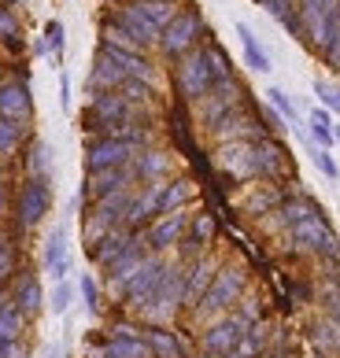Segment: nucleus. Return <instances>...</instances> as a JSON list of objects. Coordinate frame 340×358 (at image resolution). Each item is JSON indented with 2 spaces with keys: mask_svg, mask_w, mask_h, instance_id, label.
Returning a JSON list of instances; mask_svg holds the SVG:
<instances>
[{
  "mask_svg": "<svg viewBox=\"0 0 340 358\" xmlns=\"http://www.w3.org/2000/svg\"><path fill=\"white\" fill-rule=\"evenodd\" d=\"M304 30L318 48L340 41V0H304Z\"/></svg>",
  "mask_w": 340,
  "mask_h": 358,
  "instance_id": "f257e3e1",
  "label": "nucleus"
},
{
  "mask_svg": "<svg viewBox=\"0 0 340 358\" xmlns=\"http://www.w3.org/2000/svg\"><path fill=\"white\" fill-rule=\"evenodd\" d=\"M215 163L226 170L229 178H237V181H248V178H259V174H263V152H259V141H229V144H218Z\"/></svg>",
  "mask_w": 340,
  "mask_h": 358,
  "instance_id": "f03ea898",
  "label": "nucleus"
},
{
  "mask_svg": "<svg viewBox=\"0 0 340 358\" xmlns=\"http://www.w3.org/2000/svg\"><path fill=\"white\" fill-rule=\"evenodd\" d=\"M241 292H244V270H241V266L218 270V273H215V281H211V288H207V292H204V299H200V314H204V317H211V314L229 310L233 303L241 299Z\"/></svg>",
  "mask_w": 340,
  "mask_h": 358,
  "instance_id": "7ed1b4c3",
  "label": "nucleus"
},
{
  "mask_svg": "<svg viewBox=\"0 0 340 358\" xmlns=\"http://www.w3.org/2000/svg\"><path fill=\"white\" fill-rule=\"evenodd\" d=\"M134 155H137V144L134 141H126V137H104V141L89 144L85 170H89V174H100V170H119Z\"/></svg>",
  "mask_w": 340,
  "mask_h": 358,
  "instance_id": "20e7f679",
  "label": "nucleus"
},
{
  "mask_svg": "<svg viewBox=\"0 0 340 358\" xmlns=\"http://www.w3.org/2000/svg\"><path fill=\"white\" fill-rule=\"evenodd\" d=\"M181 292H185V273L174 270V266H167V277H163V285L155 288V296L148 299V307H145V317L152 325H163L174 317L178 310V303H181Z\"/></svg>",
  "mask_w": 340,
  "mask_h": 358,
  "instance_id": "39448f33",
  "label": "nucleus"
},
{
  "mask_svg": "<svg viewBox=\"0 0 340 358\" xmlns=\"http://www.w3.org/2000/svg\"><path fill=\"white\" fill-rule=\"evenodd\" d=\"M178 85L189 100H204L215 85V74H211V59H207V48L200 52H189L178 67Z\"/></svg>",
  "mask_w": 340,
  "mask_h": 358,
  "instance_id": "423d86ee",
  "label": "nucleus"
},
{
  "mask_svg": "<svg viewBox=\"0 0 340 358\" xmlns=\"http://www.w3.org/2000/svg\"><path fill=\"white\" fill-rule=\"evenodd\" d=\"M163 277H167V262L163 259H145L137 266V273L129 277V285L122 296L129 299V307H137V310H145L148 307V299L155 296V288L163 285Z\"/></svg>",
  "mask_w": 340,
  "mask_h": 358,
  "instance_id": "0eeeda50",
  "label": "nucleus"
},
{
  "mask_svg": "<svg viewBox=\"0 0 340 358\" xmlns=\"http://www.w3.org/2000/svg\"><path fill=\"white\" fill-rule=\"evenodd\" d=\"M292 241L296 244H304L307 251H318V255H340V241H337V233L325 225L318 215H311L304 222H296L292 225Z\"/></svg>",
  "mask_w": 340,
  "mask_h": 358,
  "instance_id": "6e6552de",
  "label": "nucleus"
},
{
  "mask_svg": "<svg viewBox=\"0 0 340 358\" xmlns=\"http://www.w3.org/2000/svg\"><path fill=\"white\" fill-rule=\"evenodd\" d=\"M200 26H204V22H200V15H196V11H178V15L163 26V34H160L163 52H170V56L189 52V45L196 41V34H200Z\"/></svg>",
  "mask_w": 340,
  "mask_h": 358,
  "instance_id": "1a4fd4ad",
  "label": "nucleus"
},
{
  "mask_svg": "<svg viewBox=\"0 0 340 358\" xmlns=\"http://www.w3.org/2000/svg\"><path fill=\"white\" fill-rule=\"evenodd\" d=\"M248 325L241 314H229V317H222V322H215L211 329L204 333V348H207V355H215V358H222V355H233V348L241 343V336L248 333Z\"/></svg>",
  "mask_w": 340,
  "mask_h": 358,
  "instance_id": "9d476101",
  "label": "nucleus"
},
{
  "mask_svg": "<svg viewBox=\"0 0 340 358\" xmlns=\"http://www.w3.org/2000/svg\"><path fill=\"white\" fill-rule=\"evenodd\" d=\"M48 207H52L48 181L30 178L22 185V196H19V222L26 225V229H34V225H41V218L48 215Z\"/></svg>",
  "mask_w": 340,
  "mask_h": 358,
  "instance_id": "9b49d317",
  "label": "nucleus"
},
{
  "mask_svg": "<svg viewBox=\"0 0 340 358\" xmlns=\"http://www.w3.org/2000/svg\"><path fill=\"white\" fill-rule=\"evenodd\" d=\"M237 108H241V85L229 78V82L211 85V92H207L204 103H200V115H204L207 126H215L218 118H226L229 111H237Z\"/></svg>",
  "mask_w": 340,
  "mask_h": 358,
  "instance_id": "f8f14e48",
  "label": "nucleus"
},
{
  "mask_svg": "<svg viewBox=\"0 0 340 358\" xmlns=\"http://www.w3.org/2000/svg\"><path fill=\"white\" fill-rule=\"evenodd\" d=\"M41 266H45V273L52 277V281H67V273H71V244H67V229H63V225H56V229L48 233L45 251H41Z\"/></svg>",
  "mask_w": 340,
  "mask_h": 358,
  "instance_id": "ddd939ff",
  "label": "nucleus"
},
{
  "mask_svg": "<svg viewBox=\"0 0 340 358\" xmlns=\"http://www.w3.org/2000/svg\"><path fill=\"white\" fill-rule=\"evenodd\" d=\"M185 210H174V215H160L152 222V229H148V244L155 251H167V248H174L181 241V233H185Z\"/></svg>",
  "mask_w": 340,
  "mask_h": 358,
  "instance_id": "4468645a",
  "label": "nucleus"
},
{
  "mask_svg": "<svg viewBox=\"0 0 340 358\" xmlns=\"http://www.w3.org/2000/svg\"><path fill=\"white\" fill-rule=\"evenodd\" d=\"M215 273H218V262H215V259H207V255L196 259L192 270L185 273V292H181V303H200L204 292L211 288Z\"/></svg>",
  "mask_w": 340,
  "mask_h": 358,
  "instance_id": "2eb2a0df",
  "label": "nucleus"
},
{
  "mask_svg": "<svg viewBox=\"0 0 340 358\" xmlns=\"http://www.w3.org/2000/svg\"><path fill=\"white\" fill-rule=\"evenodd\" d=\"M30 89L22 82H4L0 85V118H11V122H22V118H30Z\"/></svg>",
  "mask_w": 340,
  "mask_h": 358,
  "instance_id": "dca6fc26",
  "label": "nucleus"
},
{
  "mask_svg": "<svg viewBox=\"0 0 340 358\" xmlns=\"http://www.w3.org/2000/svg\"><path fill=\"white\" fill-rule=\"evenodd\" d=\"M115 26H119V30H126L141 48L152 45V41H160V34H163L160 26H152L145 15H141V8H137V4H134V8H119V15H115Z\"/></svg>",
  "mask_w": 340,
  "mask_h": 358,
  "instance_id": "f3484780",
  "label": "nucleus"
},
{
  "mask_svg": "<svg viewBox=\"0 0 340 358\" xmlns=\"http://www.w3.org/2000/svg\"><path fill=\"white\" fill-rule=\"evenodd\" d=\"M129 178H134V170L129 166H119V170H100V174H89L85 181V192L93 196V200H104V196H111V192H122Z\"/></svg>",
  "mask_w": 340,
  "mask_h": 358,
  "instance_id": "a211bd4d",
  "label": "nucleus"
},
{
  "mask_svg": "<svg viewBox=\"0 0 340 358\" xmlns=\"http://www.w3.org/2000/svg\"><path fill=\"white\" fill-rule=\"evenodd\" d=\"M89 115L100 118V126L115 129V126H122V118L129 115V103L119 96V92H100V96L89 103Z\"/></svg>",
  "mask_w": 340,
  "mask_h": 358,
  "instance_id": "6ab92c4d",
  "label": "nucleus"
},
{
  "mask_svg": "<svg viewBox=\"0 0 340 358\" xmlns=\"http://www.w3.org/2000/svg\"><path fill=\"white\" fill-rule=\"evenodd\" d=\"M215 137L222 144H229V141H252L255 137V122L244 111H229L226 118H218V122H215Z\"/></svg>",
  "mask_w": 340,
  "mask_h": 358,
  "instance_id": "aec40b11",
  "label": "nucleus"
},
{
  "mask_svg": "<svg viewBox=\"0 0 340 358\" xmlns=\"http://www.w3.org/2000/svg\"><path fill=\"white\" fill-rule=\"evenodd\" d=\"M129 78L122 74V67L115 63L108 52H100L97 56V67H93V74H89V85L93 89H100V92H111V89H119V85H126Z\"/></svg>",
  "mask_w": 340,
  "mask_h": 358,
  "instance_id": "412c9836",
  "label": "nucleus"
},
{
  "mask_svg": "<svg viewBox=\"0 0 340 358\" xmlns=\"http://www.w3.org/2000/svg\"><path fill=\"white\" fill-rule=\"evenodd\" d=\"M141 262H145V251H141V248H137V241H134V244H129V248L122 251V255L108 266V270H111V288H115V292H126L129 277L137 273Z\"/></svg>",
  "mask_w": 340,
  "mask_h": 358,
  "instance_id": "4be33fe9",
  "label": "nucleus"
},
{
  "mask_svg": "<svg viewBox=\"0 0 340 358\" xmlns=\"http://www.w3.org/2000/svg\"><path fill=\"white\" fill-rule=\"evenodd\" d=\"M237 37H241V48H244V59H248V67H252L255 74H267L270 71V52L259 45V37L255 30L248 22H237Z\"/></svg>",
  "mask_w": 340,
  "mask_h": 358,
  "instance_id": "5701e85b",
  "label": "nucleus"
},
{
  "mask_svg": "<svg viewBox=\"0 0 340 358\" xmlns=\"http://www.w3.org/2000/svg\"><path fill=\"white\" fill-rule=\"evenodd\" d=\"M148 343L141 336H111L104 348L97 351V358H148Z\"/></svg>",
  "mask_w": 340,
  "mask_h": 358,
  "instance_id": "b1692460",
  "label": "nucleus"
},
{
  "mask_svg": "<svg viewBox=\"0 0 340 358\" xmlns=\"http://www.w3.org/2000/svg\"><path fill=\"white\" fill-rule=\"evenodd\" d=\"M160 192H163V185H148L141 196H134L126 210V225H141L148 215H160Z\"/></svg>",
  "mask_w": 340,
  "mask_h": 358,
  "instance_id": "393cba45",
  "label": "nucleus"
},
{
  "mask_svg": "<svg viewBox=\"0 0 340 358\" xmlns=\"http://www.w3.org/2000/svg\"><path fill=\"white\" fill-rule=\"evenodd\" d=\"M19 307L22 317H34L37 310H41V303H45V292H41V281L37 277H22L19 288H15V299H11Z\"/></svg>",
  "mask_w": 340,
  "mask_h": 358,
  "instance_id": "a878e982",
  "label": "nucleus"
},
{
  "mask_svg": "<svg viewBox=\"0 0 340 358\" xmlns=\"http://www.w3.org/2000/svg\"><path fill=\"white\" fill-rule=\"evenodd\" d=\"M189 200H192V181H185V178L170 181L160 192V215H174V210H181Z\"/></svg>",
  "mask_w": 340,
  "mask_h": 358,
  "instance_id": "bb28decb",
  "label": "nucleus"
},
{
  "mask_svg": "<svg viewBox=\"0 0 340 358\" xmlns=\"http://www.w3.org/2000/svg\"><path fill=\"white\" fill-rule=\"evenodd\" d=\"M97 244H100V248H93V259H97V262H104V266H111V262L119 259L122 251H126L129 244H134V241H129V233L111 229V233L104 236V241H97Z\"/></svg>",
  "mask_w": 340,
  "mask_h": 358,
  "instance_id": "cd10ccee",
  "label": "nucleus"
},
{
  "mask_svg": "<svg viewBox=\"0 0 340 358\" xmlns=\"http://www.w3.org/2000/svg\"><path fill=\"white\" fill-rule=\"evenodd\" d=\"M26 170H30V178L48 181V174H52V144H48V141H34V144H30Z\"/></svg>",
  "mask_w": 340,
  "mask_h": 358,
  "instance_id": "c85d7f7f",
  "label": "nucleus"
},
{
  "mask_svg": "<svg viewBox=\"0 0 340 358\" xmlns=\"http://www.w3.org/2000/svg\"><path fill=\"white\" fill-rule=\"evenodd\" d=\"M145 343H148V351H152L155 358H185V351H181L178 336H174V333H167V329H152V333L145 336Z\"/></svg>",
  "mask_w": 340,
  "mask_h": 358,
  "instance_id": "c756f323",
  "label": "nucleus"
},
{
  "mask_svg": "<svg viewBox=\"0 0 340 358\" xmlns=\"http://www.w3.org/2000/svg\"><path fill=\"white\" fill-rule=\"evenodd\" d=\"M26 317L19 314L15 303H0V343H15L22 336Z\"/></svg>",
  "mask_w": 340,
  "mask_h": 358,
  "instance_id": "7c9ffc66",
  "label": "nucleus"
},
{
  "mask_svg": "<svg viewBox=\"0 0 340 358\" xmlns=\"http://www.w3.org/2000/svg\"><path fill=\"white\" fill-rule=\"evenodd\" d=\"M170 170V159L163 152H145V155H137V174L145 178L148 185H160V178Z\"/></svg>",
  "mask_w": 340,
  "mask_h": 358,
  "instance_id": "2f4dec72",
  "label": "nucleus"
},
{
  "mask_svg": "<svg viewBox=\"0 0 340 358\" xmlns=\"http://www.w3.org/2000/svg\"><path fill=\"white\" fill-rule=\"evenodd\" d=\"M141 15H145L152 26H160V30H163V26L170 22V19H174L178 15V11H174V4H170V0H141Z\"/></svg>",
  "mask_w": 340,
  "mask_h": 358,
  "instance_id": "473e14b6",
  "label": "nucleus"
},
{
  "mask_svg": "<svg viewBox=\"0 0 340 358\" xmlns=\"http://www.w3.org/2000/svg\"><path fill=\"white\" fill-rule=\"evenodd\" d=\"M263 343H267V329H263V325H252V329H248V333L241 336L237 348H233V355H229V358H255Z\"/></svg>",
  "mask_w": 340,
  "mask_h": 358,
  "instance_id": "72a5a7b5",
  "label": "nucleus"
},
{
  "mask_svg": "<svg viewBox=\"0 0 340 358\" xmlns=\"http://www.w3.org/2000/svg\"><path fill=\"white\" fill-rule=\"evenodd\" d=\"M311 137H315L322 148H330L333 144V126H330V111H311Z\"/></svg>",
  "mask_w": 340,
  "mask_h": 358,
  "instance_id": "f704fd0d",
  "label": "nucleus"
},
{
  "mask_svg": "<svg viewBox=\"0 0 340 358\" xmlns=\"http://www.w3.org/2000/svg\"><path fill=\"white\" fill-rule=\"evenodd\" d=\"M211 236H215V222H211V215H200L192 222V241H189V248L192 251H200L204 244H211Z\"/></svg>",
  "mask_w": 340,
  "mask_h": 358,
  "instance_id": "c9c22d12",
  "label": "nucleus"
},
{
  "mask_svg": "<svg viewBox=\"0 0 340 358\" xmlns=\"http://www.w3.org/2000/svg\"><path fill=\"white\" fill-rule=\"evenodd\" d=\"M71 303H74V285H71V281H56L48 307L56 310V314H67V310H71Z\"/></svg>",
  "mask_w": 340,
  "mask_h": 358,
  "instance_id": "e433bc0d",
  "label": "nucleus"
},
{
  "mask_svg": "<svg viewBox=\"0 0 340 358\" xmlns=\"http://www.w3.org/2000/svg\"><path fill=\"white\" fill-rule=\"evenodd\" d=\"M267 100H270V108L278 111L281 118H289V122H292V118H296V108H292V100H289V92H285V89H278V85H270V89H267Z\"/></svg>",
  "mask_w": 340,
  "mask_h": 358,
  "instance_id": "4c0bfd02",
  "label": "nucleus"
},
{
  "mask_svg": "<svg viewBox=\"0 0 340 358\" xmlns=\"http://www.w3.org/2000/svg\"><path fill=\"white\" fill-rule=\"evenodd\" d=\"M19 137H22V126H19V122H11V118H0V155L15 152Z\"/></svg>",
  "mask_w": 340,
  "mask_h": 358,
  "instance_id": "58836bf2",
  "label": "nucleus"
},
{
  "mask_svg": "<svg viewBox=\"0 0 340 358\" xmlns=\"http://www.w3.org/2000/svg\"><path fill=\"white\" fill-rule=\"evenodd\" d=\"M311 159H315V166H318L330 181H340V166H337V159L330 155V148H311Z\"/></svg>",
  "mask_w": 340,
  "mask_h": 358,
  "instance_id": "ea45409f",
  "label": "nucleus"
},
{
  "mask_svg": "<svg viewBox=\"0 0 340 358\" xmlns=\"http://www.w3.org/2000/svg\"><path fill=\"white\" fill-rule=\"evenodd\" d=\"M315 92H318V100H322L325 111H337V115H340V85H333V82H315Z\"/></svg>",
  "mask_w": 340,
  "mask_h": 358,
  "instance_id": "a19ab883",
  "label": "nucleus"
},
{
  "mask_svg": "<svg viewBox=\"0 0 340 358\" xmlns=\"http://www.w3.org/2000/svg\"><path fill=\"white\" fill-rule=\"evenodd\" d=\"M78 292H82V299H85L89 310H100V292H97L93 273H82V277H78Z\"/></svg>",
  "mask_w": 340,
  "mask_h": 358,
  "instance_id": "79ce46f5",
  "label": "nucleus"
},
{
  "mask_svg": "<svg viewBox=\"0 0 340 358\" xmlns=\"http://www.w3.org/2000/svg\"><path fill=\"white\" fill-rule=\"evenodd\" d=\"M11 266H15V255H11V241L8 233H0V281L11 273Z\"/></svg>",
  "mask_w": 340,
  "mask_h": 358,
  "instance_id": "37998d69",
  "label": "nucleus"
},
{
  "mask_svg": "<svg viewBox=\"0 0 340 358\" xmlns=\"http://www.w3.org/2000/svg\"><path fill=\"white\" fill-rule=\"evenodd\" d=\"M330 333H337V348H340V292H330Z\"/></svg>",
  "mask_w": 340,
  "mask_h": 358,
  "instance_id": "c03bdc74",
  "label": "nucleus"
},
{
  "mask_svg": "<svg viewBox=\"0 0 340 358\" xmlns=\"http://www.w3.org/2000/svg\"><path fill=\"white\" fill-rule=\"evenodd\" d=\"M45 34H48V41H45V45H48L52 52H63V22H48V30H45Z\"/></svg>",
  "mask_w": 340,
  "mask_h": 358,
  "instance_id": "a18cd8bd",
  "label": "nucleus"
},
{
  "mask_svg": "<svg viewBox=\"0 0 340 358\" xmlns=\"http://www.w3.org/2000/svg\"><path fill=\"white\" fill-rule=\"evenodd\" d=\"M15 30H19V26H15V19H11L8 11L0 8V37H15Z\"/></svg>",
  "mask_w": 340,
  "mask_h": 358,
  "instance_id": "49530a36",
  "label": "nucleus"
},
{
  "mask_svg": "<svg viewBox=\"0 0 340 358\" xmlns=\"http://www.w3.org/2000/svg\"><path fill=\"white\" fill-rule=\"evenodd\" d=\"M0 358H30L22 351V343L15 340V343H0Z\"/></svg>",
  "mask_w": 340,
  "mask_h": 358,
  "instance_id": "de8ad7c7",
  "label": "nucleus"
},
{
  "mask_svg": "<svg viewBox=\"0 0 340 358\" xmlns=\"http://www.w3.org/2000/svg\"><path fill=\"white\" fill-rule=\"evenodd\" d=\"M59 103L63 108H71V78L59 74Z\"/></svg>",
  "mask_w": 340,
  "mask_h": 358,
  "instance_id": "09e8293b",
  "label": "nucleus"
},
{
  "mask_svg": "<svg viewBox=\"0 0 340 358\" xmlns=\"http://www.w3.org/2000/svg\"><path fill=\"white\" fill-rule=\"evenodd\" d=\"M45 358H63V351H59V348H48V351H45Z\"/></svg>",
  "mask_w": 340,
  "mask_h": 358,
  "instance_id": "8fccbe9b",
  "label": "nucleus"
},
{
  "mask_svg": "<svg viewBox=\"0 0 340 358\" xmlns=\"http://www.w3.org/2000/svg\"><path fill=\"white\" fill-rule=\"evenodd\" d=\"M263 4H267V0H263ZM274 4H285V8H292V0H274Z\"/></svg>",
  "mask_w": 340,
  "mask_h": 358,
  "instance_id": "3c124183",
  "label": "nucleus"
},
{
  "mask_svg": "<svg viewBox=\"0 0 340 358\" xmlns=\"http://www.w3.org/2000/svg\"><path fill=\"white\" fill-rule=\"evenodd\" d=\"M0 203H4V178H0Z\"/></svg>",
  "mask_w": 340,
  "mask_h": 358,
  "instance_id": "603ef678",
  "label": "nucleus"
},
{
  "mask_svg": "<svg viewBox=\"0 0 340 358\" xmlns=\"http://www.w3.org/2000/svg\"><path fill=\"white\" fill-rule=\"evenodd\" d=\"M337 137H340V126H337V129H333V141H337Z\"/></svg>",
  "mask_w": 340,
  "mask_h": 358,
  "instance_id": "864d4df0",
  "label": "nucleus"
},
{
  "mask_svg": "<svg viewBox=\"0 0 340 358\" xmlns=\"http://www.w3.org/2000/svg\"><path fill=\"white\" fill-rule=\"evenodd\" d=\"M204 358H215V355H204Z\"/></svg>",
  "mask_w": 340,
  "mask_h": 358,
  "instance_id": "5fc2aeb1",
  "label": "nucleus"
}]
</instances>
